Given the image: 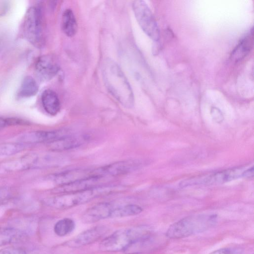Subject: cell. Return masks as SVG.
Masks as SVG:
<instances>
[{
	"instance_id": "obj_1",
	"label": "cell",
	"mask_w": 254,
	"mask_h": 254,
	"mask_svg": "<svg viewBox=\"0 0 254 254\" xmlns=\"http://www.w3.org/2000/svg\"><path fill=\"white\" fill-rule=\"evenodd\" d=\"M101 69L103 80L108 91L123 106L131 108L134 104L133 93L118 64L113 60L106 59L102 63Z\"/></svg>"
},
{
	"instance_id": "obj_2",
	"label": "cell",
	"mask_w": 254,
	"mask_h": 254,
	"mask_svg": "<svg viewBox=\"0 0 254 254\" xmlns=\"http://www.w3.org/2000/svg\"><path fill=\"white\" fill-rule=\"evenodd\" d=\"M120 189L113 185H100L82 191L59 194L47 199L45 203L57 209H68L110 194Z\"/></svg>"
},
{
	"instance_id": "obj_3",
	"label": "cell",
	"mask_w": 254,
	"mask_h": 254,
	"mask_svg": "<svg viewBox=\"0 0 254 254\" xmlns=\"http://www.w3.org/2000/svg\"><path fill=\"white\" fill-rule=\"evenodd\" d=\"M216 221L215 215H196L182 218L171 225L166 236L172 239H179L202 232L213 226Z\"/></svg>"
},
{
	"instance_id": "obj_4",
	"label": "cell",
	"mask_w": 254,
	"mask_h": 254,
	"mask_svg": "<svg viewBox=\"0 0 254 254\" xmlns=\"http://www.w3.org/2000/svg\"><path fill=\"white\" fill-rule=\"evenodd\" d=\"M148 234V232L142 227L119 230L104 239L99 248L104 252L124 251L133 242Z\"/></svg>"
},
{
	"instance_id": "obj_5",
	"label": "cell",
	"mask_w": 254,
	"mask_h": 254,
	"mask_svg": "<svg viewBox=\"0 0 254 254\" xmlns=\"http://www.w3.org/2000/svg\"><path fill=\"white\" fill-rule=\"evenodd\" d=\"M23 33L25 38L34 46L42 47L44 43L42 12L40 7L31 6L24 18Z\"/></svg>"
},
{
	"instance_id": "obj_6",
	"label": "cell",
	"mask_w": 254,
	"mask_h": 254,
	"mask_svg": "<svg viewBox=\"0 0 254 254\" xmlns=\"http://www.w3.org/2000/svg\"><path fill=\"white\" fill-rule=\"evenodd\" d=\"M136 20L144 32L154 41L160 38V31L155 18L146 3L141 0L132 3Z\"/></svg>"
},
{
	"instance_id": "obj_7",
	"label": "cell",
	"mask_w": 254,
	"mask_h": 254,
	"mask_svg": "<svg viewBox=\"0 0 254 254\" xmlns=\"http://www.w3.org/2000/svg\"><path fill=\"white\" fill-rule=\"evenodd\" d=\"M141 163L137 160L119 161L93 169L94 176L116 177L131 173L140 167Z\"/></svg>"
},
{
	"instance_id": "obj_8",
	"label": "cell",
	"mask_w": 254,
	"mask_h": 254,
	"mask_svg": "<svg viewBox=\"0 0 254 254\" xmlns=\"http://www.w3.org/2000/svg\"><path fill=\"white\" fill-rule=\"evenodd\" d=\"M108 231L105 226H98L85 230L65 243L71 248H78L95 242L103 237Z\"/></svg>"
},
{
	"instance_id": "obj_9",
	"label": "cell",
	"mask_w": 254,
	"mask_h": 254,
	"mask_svg": "<svg viewBox=\"0 0 254 254\" xmlns=\"http://www.w3.org/2000/svg\"><path fill=\"white\" fill-rule=\"evenodd\" d=\"M103 179L104 177L100 176H90L66 185L59 186L53 190V192L61 194L84 191L101 185L100 184Z\"/></svg>"
},
{
	"instance_id": "obj_10",
	"label": "cell",
	"mask_w": 254,
	"mask_h": 254,
	"mask_svg": "<svg viewBox=\"0 0 254 254\" xmlns=\"http://www.w3.org/2000/svg\"><path fill=\"white\" fill-rule=\"evenodd\" d=\"M68 134L63 130H38L26 132L20 135L18 138L19 142L24 144L42 142L51 143Z\"/></svg>"
},
{
	"instance_id": "obj_11",
	"label": "cell",
	"mask_w": 254,
	"mask_h": 254,
	"mask_svg": "<svg viewBox=\"0 0 254 254\" xmlns=\"http://www.w3.org/2000/svg\"><path fill=\"white\" fill-rule=\"evenodd\" d=\"M243 170L235 168L215 172L210 174L198 176L199 185H219L242 177Z\"/></svg>"
},
{
	"instance_id": "obj_12",
	"label": "cell",
	"mask_w": 254,
	"mask_h": 254,
	"mask_svg": "<svg viewBox=\"0 0 254 254\" xmlns=\"http://www.w3.org/2000/svg\"><path fill=\"white\" fill-rule=\"evenodd\" d=\"M60 66L55 58L51 55H43L38 58L35 63V71L42 80L52 79L58 72Z\"/></svg>"
},
{
	"instance_id": "obj_13",
	"label": "cell",
	"mask_w": 254,
	"mask_h": 254,
	"mask_svg": "<svg viewBox=\"0 0 254 254\" xmlns=\"http://www.w3.org/2000/svg\"><path fill=\"white\" fill-rule=\"evenodd\" d=\"M89 138L88 135L84 134H67L49 143L50 148L52 150L57 152L73 149L85 143Z\"/></svg>"
},
{
	"instance_id": "obj_14",
	"label": "cell",
	"mask_w": 254,
	"mask_h": 254,
	"mask_svg": "<svg viewBox=\"0 0 254 254\" xmlns=\"http://www.w3.org/2000/svg\"><path fill=\"white\" fill-rule=\"evenodd\" d=\"M113 208L110 203H99L87 209L83 214L81 221L83 223L89 224L110 217Z\"/></svg>"
},
{
	"instance_id": "obj_15",
	"label": "cell",
	"mask_w": 254,
	"mask_h": 254,
	"mask_svg": "<svg viewBox=\"0 0 254 254\" xmlns=\"http://www.w3.org/2000/svg\"><path fill=\"white\" fill-rule=\"evenodd\" d=\"M92 176V170L75 169L53 174L50 179L59 186H62Z\"/></svg>"
},
{
	"instance_id": "obj_16",
	"label": "cell",
	"mask_w": 254,
	"mask_h": 254,
	"mask_svg": "<svg viewBox=\"0 0 254 254\" xmlns=\"http://www.w3.org/2000/svg\"><path fill=\"white\" fill-rule=\"evenodd\" d=\"M41 101L44 110L49 114L55 116L60 111V100L54 91L49 89L44 90L41 95Z\"/></svg>"
},
{
	"instance_id": "obj_17",
	"label": "cell",
	"mask_w": 254,
	"mask_h": 254,
	"mask_svg": "<svg viewBox=\"0 0 254 254\" xmlns=\"http://www.w3.org/2000/svg\"><path fill=\"white\" fill-rule=\"evenodd\" d=\"M253 46V28L241 40L235 48L231 58L235 61L243 59L250 52Z\"/></svg>"
},
{
	"instance_id": "obj_18",
	"label": "cell",
	"mask_w": 254,
	"mask_h": 254,
	"mask_svg": "<svg viewBox=\"0 0 254 254\" xmlns=\"http://www.w3.org/2000/svg\"><path fill=\"white\" fill-rule=\"evenodd\" d=\"M25 237L19 229L9 227H0V246L18 243Z\"/></svg>"
},
{
	"instance_id": "obj_19",
	"label": "cell",
	"mask_w": 254,
	"mask_h": 254,
	"mask_svg": "<svg viewBox=\"0 0 254 254\" xmlns=\"http://www.w3.org/2000/svg\"><path fill=\"white\" fill-rule=\"evenodd\" d=\"M39 157L35 154H30L23 157L8 162L5 167L7 170L14 171L28 169L33 166L37 165L40 163Z\"/></svg>"
},
{
	"instance_id": "obj_20",
	"label": "cell",
	"mask_w": 254,
	"mask_h": 254,
	"mask_svg": "<svg viewBox=\"0 0 254 254\" xmlns=\"http://www.w3.org/2000/svg\"><path fill=\"white\" fill-rule=\"evenodd\" d=\"M62 29L68 37L74 36L77 30V23L73 11L70 9H65L62 17Z\"/></svg>"
},
{
	"instance_id": "obj_21",
	"label": "cell",
	"mask_w": 254,
	"mask_h": 254,
	"mask_svg": "<svg viewBox=\"0 0 254 254\" xmlns=\"http://www.w3.org/2000/svg\"><path fill=\"white\" fill-rule=\"evenodd\" d=\"M39 89L38 85L32 77L27 76L23 79L18 91V96L22 98L35 95Z\"/></svg>"
},
{
	"instance_id": "obj_22",
	"label": "cell",
	"mask_w": 254,
	"mask_h": 254,
	"mask_svg": "<svg viewBox=\"0 0 254 254\" xmlns=\"http://www.w3.org/2000/svg\"><path fill=\"white\" fill-rule=\"evenodd\" d=\"M142 211V208L139 205L129 204L114 207L110 218H122L137 215Z\"/></svg>"
},
{
	"instance_id": "obj_23",
	"label": "cell",
	"mask_w": 254,
	"mask_h": 254,
	"mask_svg": "<svg viewBox=\"0 0 254 254\" xmlns=\"http://www.w3.org/2000/svg\"><path fill=\"white\" fill-rule=\"evenodd\" d=\"M74 228V221L70 218H65L60 220L55 224L54 230L57 235L63 237L72 232Z\"/></svg>"
},
{
	"instance_id": "obj_24",
	"label": "cell",
	"mask_w": 254,
	"mask_h": 254,
	"mask_svg": "<svg viewBox=\"0 0 254 254\" xmlns=\"http://www.w3.org/2000/svg\"><path fill=\"white\" fill-rule=\"evenodd\" d=\"M25 148L24 143L8 142L0 144V156H9L21 152Z\"/></svg>"
},
{
	"instance_id": "obj_25",
	"label": "cell",
	"mask_w": 254,
	"mask_h": 254,
	"mask_svg": "<svg viewBox=\"0 0 254 254\" xmlns=\"http://www.w3.org/2000/svg\"><path fill=\"white\" fill-rule=\"evenodd\" d=\"M242 249L237 247L224 248L215 250L210 254H242Z\"/></svg>"
},
{
	"instance_id": "obj_26",
	"label": "cell",
	"mask_w": 254,
	"mask_h": 254,
	"mask_svg": "<svg viewBox=\"0 0 254 254\" xmlns=\"http://www.w3.org/2000/svg\"><path fill=\"white\" fill-rule=\"evenodd\" d=\"M0 254H27L23 249L20 248L8 247L0 250Z\"/></svg>"
},
{
	"instance_id": "obj_27",
	"label": "cell",
	"mask_w": 254,
	"mask_h": 254,
	"mask_svg": "<svg viewBox=\"0 0 254 254\" xmlns=\"http://www.w3.org/2000/svg\"><path fill=\"white\" fill-rule=\"evenodd\" d=\"M14 125L13 118H0V129L7 126Z\"/></svg>"
},
{
	"instance_id": "obj_28",
	"label": "cell",
	"mask_w": 254,
	"mask_h": 254,
	"mask_svg": "<svg viewBox=\"0 0 254 254\" xmlns=\"http://www.w3.org/2000/svg\"><path fill=\"white\" fill-rule=\"evenodd\" d=\"M9 194V191L7 188L0 187V202L6 199Z\"/></svg>"
},
{
	"instance_id": "obj_29",
	"label": "cell",
	"mask_w": 254,
	"mask_h": 254,
	"mask_svg": "<svg viewBox=\"0 0 254 254\" xmlns=\"http://www.w3.org/2000/svg\"><path fill=\"white\" fill-rule=\"evenodd\" d=\"M254 167H252L243 171L242 177L251 178L254 176Z\"/></svg>"
}]
</instances>
